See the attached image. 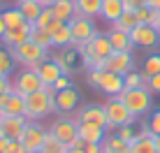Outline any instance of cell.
<instances>
[{
    "instance_id": "40",
    "label": "cell",
    "mask_w": 160,
    "mask_h": 153,
    "mask_svg": "<svg viewBox=\"0 0 160 153\" xmlns=\"http://www.w3.org/2000/svg\"><path fill=\"white\" fill-rule=\"evenodd\" d=\"M146 88L153 93V95H160V74H153L146 79Z\"/></svg>"
},
{
    "instance_id": "48",
    "label": "cell",
    "mask_w": 160,
    "mask_h": 153,
    "mask_svg": "<svg viewBox=\"0 0 160 153\" xmlns=\"http://www.w3.org/2000/svg\"><path fill=\"white\" fill-rule=\"evenodd\" d=\"M5 30H7V23H5V21H2V16H0V37L5 35Z\"/></svg>"
},
{
    "instance_id": "54",
    "label": "cell",
    "mask_w": 160,
    "mask_h": 153,
    "mask_svg": "<svg viewBox=\"0 0 160 153\" xmlns=\"http://www.w3.org/2000/svg\"><path fill=\"white\" fill-rule=\"evenodd\" d=\"M16 2H19V0H16Z\"/></svg>"
},
{
    "instance_id": "33",
    "label": "cell",
    "mask_w": 160,
    "mask_h": 153,
    "mask_svg": "<svg viewBox=\"0 0 160 153\" xmlns=\"http://www.w3.org/2000/svg\"><path fill=\"white\" fill-rule=\"evenodd\" d=\"M40 153H68V146L49 132L47 139H44V144H42V149H40Z\"/></svg>"
},
{
    "instance_id": "5",
    "label": "cell",
    "mask_w": 160,
    "mask_h": 153,
    "mask_svg": "<svg viewBox=\"0 0 160 153\" xmlns=\"http://www.w3.org/2000/svg\"><path fill=\"white\" fill-rule=\"evenodd\" d=\"M104 111H107V128H104L107 132H114L116 128H123V125H135V121H137V118L128 111V107L121 102L118 95L107 97Z\"/></svg>"
},
{
    "instance_id": "3",
    "label": "cell",
    "mask_w": 160,
    "mask_h": 153,
    "mask_svg": "<svg viewBox=\"0 0 160 153\" xmlns=\"http://www.w3.org/2000/svg\"><path fill=\"white\" fill-rule=\"evenodd\" d=\"M118 97L135 118L148 116L153 109V93L146 86H142V88H123L118 93Z\"/></svg>"
},
{
    "instance_id": "30",
    "label": "cell",
    "mask_w": 160,
    "mask_h": 153,
    "mask_svg": "<svg viewBox=\"0 0 160 153\" xmlns=\"http://www.w3.org/2000/svg\"><path fill=\"white\" fill-rule=\"evenodd\" d=\"M142 74L146 76H153V74H160V53L158 51H153V53H148V56L144 58V65H142Z\"/></svg>"
},
{
    "instance_id": "22",
    "label": "cell",
    "mask_w": 160,
    "mask_h": 153,
    "mask_svg": "<svg viewBox=\"0 0 160 153\" xmlns=\"http://www.w3.org/2000/svg\"><path fill=\"white\" fill-rule=\"evenodd\" d=\"M51 12H53V19L65 21V23H70V21H72L74 16H77L74 0H56V2L51 5Z\"/></svg>"
},
{
    "instance_id": "37",
    "label": "cell",
    "mask_w": 160,
    "mask_h": 153,
    "mask_svg": "<svg viewBox=\"0 0 160 153\" xmlns=\"http://www.w3.org/2000/svg\"><path fill=\"white\" fill-rule=\"evenodd\" d=\"M53 21H56V19H53V12H51V7H44L42 12H40V16L35 19V23H32V26H35V28H42V30H47L49 26L53 23Z\"/></svg>"
},
{
    "instance_id": "24",
    "label": "cell",
    "mask_w": 160,
    "mask_h": 153,
    "mask_svg": "<svg viewBox=\"0 0 160 153\" xmlns=\"http://www.w3.org/2000/svg\"><path fill=\"white\" fill-rule=\"evenodd\" d=\"M102 151L104 153H130V144L123 141L116 132H107V137L102 139Z\"/></svg>"
},
{
    "instance_id": "10",
    "label": "cell",
    "mask_w": 160,
    "mask_h": 153,
    "mask_svg": "<svg viewBox=\"0 0 160 153\" xmlns=\"http://www.w3.org/2000/svg\"><path fill=\"white\" fill-rule=\"evenodd\" d=\"M102 70L125 76L128 72L135 70V53H132V51H112L109 58L102 63Z\"/></svg>"
},
{
    "instance_id": "50",
    "label": "cell",
    "mask_w": 160,
    "mask_h": 153,
    "mask_svg": "<svg viewBox=\"0 0 160 153\" xmlns=\"http://www.w3.org/2000/svg\"><path fill=\"white\" fill-rule=\"evenodd\" d=\"M68 153H84V149H74V146H68Z\"/></svg>"
},
{
    "instance_id": "35",
    "label": "cell",
    "mask_w": 160,
    "mask_h": 153,
    "mask_svg": "<svg viewBox=\"0 0 160 153\" xmlns=\"http://www.w3.org/2000/svg\"><path fill=\"white\" fill-rule=\"evenodd\" d=\"M30 40L35 42V44L44 47V49H51V35H49V30H42V28H35V26H32Z\"/></svg>"
},
{
    "instance_id": "44",
    "label": "cell",
    "mask_w": 160,
    "mask_h": 153,
    "mask_svg": "<svg viewBox=\"0 0 160 153\" xmlns=\"http://www.w3.org/2000/svg\"><path fill=\"white\" fill-rule=\"evenodd\" d=\"M84 153H102V144H84Z\"/></svg>"
},
{
    "instance_id": "1",
    "label": "cell",
    "mask_w": 160,
    "mask_h": 153,
    "mask_svg": "<svg viewBox=\"0 0 160 153\" xmlns=\"http://www.w3.org/2000/svg\"><path fill=\"white\" fill-rule=\"evenodd\" d=\"M77 51H79V58H81V63H84V67L91 70V67H102V63L109 58V53H112L114 49L109 44L107 32L98 30L88 42L77 47Z\"/></svg>"
},
{
    "instance_id": "41",
    "label": "cell",
    "mask_w": 160,
    "mask_h": 153,
    "mask_svg": "<svg viewBox=\"0 0 160 153\" xmlns=\"http://www.w3.org/2000/svg\"><path fill=\"white\" fill-rule=\"evenodd\" d=\"M70 86H72V76H68V74H63L60 76V79L56 81V84H53V91H65V88H70Z\"/></svg>"
},
{
    "instance_id": "13",
    "label": "cell",
    "mask_w": 160,
    "mask_h": 153,
    "mask_svg": "<svg viewBox=\"0 0 160 153\" xmlns=\"http://www.w3.org/2000/svg\"><path fill=\"white\" fill-rule=\"evenodd\" d=\"M74 118L79 123H91V125H100V128H107V111H104V105H81L74 111Z\"/></svg>"
},
{
    "instance_id": "26",
    "label": "cell",
    "mask_w": 160,
    "mask_h": 153,
    "mask_svg": "<svg viewBox=\"0 0 160 153\" xmlns=\"http://www.w3.org/2000/svg\"><path fill=\"white\" fill-rule=\"evenodd\" d=\"M72 47V28L70 23H63L56 32H51V49H63Z\"/></svg>"
},
{
    "instance_id": "23",
    "label": "cell",
    "mask_w": 160,
    "mask_h": 153,
    "mask_svg": "<svg viewBox=\"0 0 160 153\" xmlns=\"http://www.w3.org/2000/svg\"><path fill=\"white\" fill-rule=\"evenodd\" d=\"M123 0H102V7H100V19L107 21L109 26L123 14Z\"/></svg>"
},
{
    "instance_id": "25",
    "label": "cell",
    "mask_w": 160,
    "mask_h": 153,
    "mask_svg": "<svg viewBox=\"0 0 160 153\" xmlns=\"http://www.w3.org/2000/svg\"><path fill=\"white\" fill-rule=\"evenodd\" d=\"M74 7H77V14H79V16L98 19V16H100L102 0H74Z\"/></svg>"
},
{
    "instance_id": "46",
    "label": "cell",
    "mask_w": 160,
    "mask_h": 153,
    "mask_svg": "<svg viewBox=\"0 0 160 153\" xmlns=\"http://www.w3.org/2000/svg\"><path fill=\"white\" fill-rule=\"evenodd\" d=\"M144 5L148 9H153V12H160V0H146Z\"/></svg>"
},
{
    "instance_id": "15",
    "label": "cell",
    "mask_w": 160,
    "mask_h": 153,
    "mask_svg": "<svg viewBox=\"0 0 160 153\" xmlns=\"http://www.w3.org/2000/svg\"><path fill=\"white\" fill-rule=\"evenodd\" d=\"M30 32H32V23H23V26H16V28H7L5 35L0 37V42H2V47L14 49V47L23 44V42H28Z\"/></svg>"
},
{
    "instance_id": "17",
    "label": "cell",
    "mask_w": 160,
    "mask_h": 153,
    "mask_svg": "<svg viewBox=\"0 0 160 153\" xmlns=\"http://www.w3.org/2000/svg\"><path fill=\"white\" fill-rule=\"evenodd\" d=\"M130 153H158V149H156V137L148 132L146 123H142V128L137 130V139L130 144Z\"/></svg>"
},
{
    "instance_id": "29",
    "label": "cell",
    "mask_w": 160,
    "mask_h": 153,
    "mask_svg": "<svg viewBox=\"0 0 160 153\" xmlns=\"http://www.w3.org/2000/svg\"><path fill=\"white\" fill-rule=\"evenodd\" d=\"M0 16H2V21L7 23V28H16V26H23V23H28V21L23 19V14H21V9L16 7H5L2 12H0Z\"/></svg>"
},
{
    "instance_id": "32",
    "label": "cell",
    "mask_w": 160,
    "mask_h": 153,
    "mask_svg": "<svg viewBox=\"0 0 160 153\" xmlns=\"http://www.w3.org/2000/svg\"><path fill=\"white\" fill-rule=\"evenodd\" d=\"M137 23H139V21H137L135 12H123V14H121L118 19L112 23V28H116V30H123V32H130V30L135 28Z\"/></svg>"
},
{
    "instance_id": "7",
    "label": "cell",
    "mask_w": 160,
    "mask_h": 153,
    "mask_svg": "<svg viewBox=\"0 0 160 153\" xmlns=\"http://www.w3.org/2000/svg\"><path fill=\"white\" fill-rule=\"evenodd\" d=\"M49 132L56 139H60L65 146H70L79 137V121H77L74 116H58L56 121L49 125Z\"/></svg>"
},
{
    "instance_id": "39",
    "label": "cell",
    "mask_w": 160,
    "mask_h": 153,
    "mask_svg": "<svg viewBox=\"0 0 160 153\" xmlns=\"http://www.w3.org/2000/svg\"><path fill=\"white\" fill-rule=\"evenodd\" d=\"M114 132H116L123 141H128V144H132V141L137 139V130H135V125H123V128H116Z\"/></svg>"
},
{
    "instance_id": "8",
    "label": "cell",
    "mask_w": 160,
    "mask_h": 153,
    "mask_svg": "<svg viewBox=\"0 0 160 153\" xmlns=\"http://www.w3.org/2000/svg\"><path fill=\"white\" fill-rule=\"evenodd\" d=\"M130 40L135 49H146V51H153L160 44V32L148 23H137L135 28L130 30Z\"/></svg>"
},
{
    "instance_id": "55",
    "label": "cell",
    "mask_w": 160,
    "mask_h": 153,
    "mask_svg": "<svg viewBox=\"0 0 160 153\" xmlns=\"http://www.w3.org/2000/svg\"><path fill=\"white\" fill-rule=\"evenodd\" d=\"M102 153H104V151H102Z\"/></svg>"
},
{
    "instance_id": "31",
    "label": "cell",
    "mask_w": 160,
    "mask_h": 153,
    "mask_svg": "<svg viewBox=\"0 0 160 153\" xmlns=\"http://www.w3.org/2000/svg\"><path fill=\"white\" fill-rule=\"evenodd\" d=\"M14 56L7 47H0V76H9L14 72Z\"/></svg>"
},
{
    "instance_id": "42",
    "label": "cell",
    "mask_w": 160,
    "mask_h": 153,
    "mask_svg": "<svg viewBox=\"0 0 160 153\" xmlns=\"http://www.w3.org/2000/svg\"><path fill=\"white\" fill-rule=\"evenodd\" d=\"M14 86H12V79L9 76H0V95H5V93H12Z\"/></svg>"
},
{
    "instance_id": "16",
    "label": "cell",
    "mask_w": 160,
    "mask_h": 153,
    "mask_svg": "<svg viewBox=\"0 0 160 153\" xmlns=\"http://www.w3.org/2000/svg\"><path fill=\"white\" fill-rule=\"evenodd\" d=\"M28 118L26 116H2L0 118V135L7 139H19Z\"/></svg>"
},
{
    "instance_id": "36",
    "label": "cell",
    "mask_w": 160,
    "mask_h": 153,
    "mask_svg": "<svg viewBox=\"0 0 160 153\" xmlns=\"http://www.w3.org/2000/svg\"><path fill=\"white\" fill-rule=\"evenodd\" d=\"M146 128H148V132L153 135V137H158L160 135V107L158 109H151V114L146 116Z\"/></svg>"
},
{
    "instance_id": "45",
    "label": "cell",
    "mask_w": 160,
    "mask_h": 153,
    "mask_svg": "<svg viewBox=\"0 0 160 153\" xmlns=\"http://www.w3.org/2000/svg\"><path fill=\"white\" fill-rule=\"evenodd\" d=\"M9 141L12 139H7V137L0 135V153H9Z\"/></svg>"
},
{
    "instance_id": "38",
    "label": "cell",
    "mask_w": 160,
    "mask_h": 153,
    "mask_svg": "<svg viewBox=\"0 0 160 153\" xmlns=\"http://www.w3.org/2000/svg\"><path fill=\"white\" fill-rule=\"evenodd\" d=\"M135 16H137V21H139V23H148V26L156 23V12H153V9H148L146 5H144V7H137Z\"/></svg>"
},
{
    "instance_id": "34",
    "label": "cell",
    "mask_w": 160,
    "mask_h": 153,
    "mask_svg": "<svg viewBox=\"0 0 160 153\" xmlns=\"http://www.w3.org/2000/svg\"><path fill=\"white\" fill-rule=\"evenodd\" d=\"M123 81H125V88H142V86H146V76L142 72H137V70L128 72L123 76Z\"/></svg>"
},
{
    "instance_id": "4",
    "label": "cell",
    "mask_w": 160,
    "mask_h": 153,
    "mask_svg": "<svg viewBox=\"0 0 160 153\" xmlns=\"http://www.w3.org/2000/svg\"><path fill=\"white\" fill-rule=\"evenodd\" d=\"M9 51H12L16 65H21V67H30V70H35L40 63H44L47 58H51V56H49V49L35 44L32 40L23 42V44H19L14 49H9Z\"/></svg>"
},
{
    "instance_id": "43",
    "label": "cell",
    "mask_w": 160,
    "mask_h": 153,
    "mask_svg": "<svg viewBox=\"0 0 160 153\" xmlns=\"http://www.w3.org/2000/svg\"><path fill=\"white\" fill-rule=\"evenodd\" d=\"M9 153H28V151L23 149V144H21L19 139H12L9 141Z\"/></svg>"
},
{
    "instance_id": "2",
    "label": "cell",
    "mask_w": 160,
    "mask_h": 153,
    "mask_svg": "<svg viewBox=\"0 0 160 153\" xmlns=\"http://www.w3.org/2000/svg\"><path fill=\"white\" fill-rule=\"evenodd\" d=\"M53 95H56L53 86H44L42 91L30 93V95L26 97V114L23 116L28 118V121H42V118L49 116V114H56Z\"/></svg>"
},
{
    "instance_id": "27",
    "label": "cell",
    "mask_w": 160,
    "mask_h": 153,
    "mask_svg": "<svg viewBox=\"0 0 160 153\" xmlns=\"http://www.w3.org/2000/svg\"><path fill=\"white\" fill-rule=\"evenodd\" d=\"M26 114V97L19 93H9L7 97V107H5V116H23Z\"/></svg>"
},
{
    "instance_id": "51",
    "label": "cell",
    "mask_w": 160,
    "mask_h": 153,
    "mask_svg": "<svg viewBox=\"0 0 160 153\" xmlns=\"http://www.w3.org/2000/svg\"><path fill=\"white\" fill-rule=\"evenodd\" d=\"M144 2H146V0H135V5H137V7H144Z\"/></svg>"
},
{
    "instance_id": "49",
    "label": "cell",
    "mask_w": 160,
    "mask_h": 153,
    "mask_svg": "<svg viewBox=\"0 0 160 153\" xmlns=\"http://www.w3.org/2000/svg\"><path fill=\"white\" fill-rule=\"evenodd\" d=\"M153 28L160 32V12H156V23H153Z\"/></svg>"
},
{
    "instance_id": "20",
    "label": "cell",
    "mask_w": 160,
    "mask_h": 153,
    "mask_svg": "<svg viewBox=\"0 0 160 153\" xmlns=\"http://www.w3.org/2000/svg\"><path fill=\"white\" fill-rule=\"evenodd\" d=\"M107 37H109V44H112L114 51H132L135 53V44H132V40H130V32L109 28Z\"/></svg>"
},
{
    "instance_id": "19",
    "label": "cell",
    "mask_w": 160,
    "mask_h": 153,
    "mask_svg": "<svg viewBox=\"0 0 160 153\" xmlns=\"http://www.w3.org/2000/svg\"><path fill=\"white\" fill-rule=\"evenodd\" d=\"M35 72L40 74V79H42L44 86H53L60 76H63V70L56 65V61H53V58H47L44 63H40V65L35 67Z\"/></svg>"
},
{
    "instance_id": "11",
    "label": "cell",
    "mask_w": 160,
    "mask_h": 153,
    "mask_svg": "<svg viewBox=\"0 0 160 153\" xmlns=\"http://www.w3.org/2000/svg\"><path fill=\"white\" fill-rule=\"evenodd\" d=\"M53 102H56V114H60V116H72V111L79 109L81 95H79V91H77L74 86H70V88H65V91H58L56 95H53Z\"/></svg>"
},
{
    "instance_id": "12",
    "label": "cell",
    "mask_w": 160,
    "mask_h": 153,
    "mask_svg": "<svg viewBox=\"0 0 160 153\" xmlns=\"http://www.w3.org/2000/svg\"><path fill=\"white\" fill-rule=\"evenodd\" d=\"M70 28H72V47H74V49L79 47V44H84V42H88V40L98 32L95 21H93V19H86V16H79V14L70 21Z\"/></svg>"
},
{
    "instance_id": "6",
    "label": "cell",
    "mask_w": 160,
    "mask_h": 153,
    "mask_svg": "<svg viewBox=\"0 0 160 153\" xmlns=\"http://www.w3.org/2000/svg\"><path fill=\"white\" fill-rule=\"evenodd\" d=\"M47 135H49V128H44L40 121H28L23 132H21V137H19V141L23 144V149L28 153H40Z\"/></svg>"
},
{
    "instance_id": "47",
    "label": "cell",
    "mask_w": 160,
    "mask_h": 153,
    "mask_svg": "<svg viewBox=\"0 0 160 153\" xmlns=\"http://www.w3.org/2000/svg\"><path fill=\"white\" fill-rule=\"evenodd\" d=\"M37 2H40V5H42V7H51V5H53V2H56V0H37Z\"/></svg>"
},
{
    "instance_id": "18",
    "label": "cell",
    "mask_w": 160,
    "mask_h": 153,
    "mask_svg": "<svg viewBox=\"0 0 160 153\" xmlns=\"http://www.w3.org/2000/svg\"><path fill=\"white\" fill-rule=\"evenodd\" d=\"M53 61H56V65L63 70V74L72 76L74 65H77V61H81V58H79V51H77L74 47H63V49H58V51L53 53Z\"/></svg>"
},
{
    "instance_id": "52",
    "label": "cell",
    "mask_w": 160,
    "mask_h": 153,
    "mask_svg": "<svg viewBox=\"0 0 160 153\" xmlns=\"http://www.w3.org/2000/svg\"><path fill=\"white\" fill-rule=\"evenodd\" d=\"M156 149H158V153H160V135L156 137Z\"/></svg>"
},
{
    "instance_id": "21",
    "label": "cell",
    "mask_w": 160,
    "mask_h": 153,
    "mask_svg": "<svg viewBox=\"0 0 160 153\" xmlns=\"http://www.w3.org/2000/svg\"><path fill=\"white\" fill-rule=\"evenodd\" d=\"M79 137L86 144H102V139L107 137V130L100 125H91V123H79Z\"/></svg>"
},
{
    "instance_id": "28",
    "label": "cell",
    "mask_w": 160,
    "mask_h": 153,
    "mask_svg": "<svg viewBox=\"0 0 160 153\" xmlns=\"http://www.w3.org/2000/svg\"><path fill=\"white\" fill-rule=\"evenodd\" d=\"M16 7L21 9V14H23V19L28 21V23H35V19L40 16V12L44 9L37 0H19V2H16Z\"/></svg>"
},
{
    "instance_id": "53",
    "label": "cell",
    "mask_w": 160,
    "mask_h": 153,
    "mask_svg": "<svg viewBox=\"0 0 160 153\" xmlns=\"http://www.w3.org/2000/svg\"><path fill=\"white\" fill-rule=\"evenodd\" d=\"M0 2H5V0H0Z\"/></svg>"
},
{
    "instance_id": "9",
    "label": "cell",
    "mask_w": 160,
    "mask_h": 153,
    "mask_svg": "<svg viewBox=\"0 0 160 153\" xmlns=\"http://www.w3.org/2000/svg\"><path fill=\"white\" fill-rule=\"evenodd\" d=\"M12 86H14V93H19V95H23V97H28L30 93H37V91L44 88L40 74H37L35 70H30V67L21 70V72L16 74V79L12 81Z\"/></svg>"
},
{
    "instance_id": "14",
    "label": "cell",
    "mask_w": 160,
    "mask_h": 153,
    "mask_svg": "<svg viewBox=\"0 0 160 153\" xmlns=\"http://www.w3.org/2000/svg\"><path fill=\"white\" fill-rule=\"evenodd\" d=\"M98 91H102L107 97L112 95H118L121 91L125 88V81H123V74H114V72H107V70H102L100 79H98Z\"/></svg>"
}]
</instances>
